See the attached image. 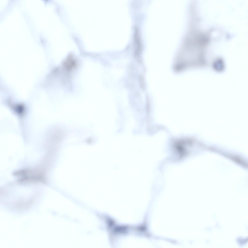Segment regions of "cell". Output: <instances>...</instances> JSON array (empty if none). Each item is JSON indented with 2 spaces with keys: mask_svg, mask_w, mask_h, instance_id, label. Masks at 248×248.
Masks as SVG:
<instances>
[{
  "mask_svg": "<svg viewBox=\"0 0 248 248\" xmlns=\"http://www.w3.org/2000/svg\"><path fill=\"white\" fill-rule=\"evenodd\" d=\"M199 44L201 45H204L207 44L209 41V39L204 36H200L198 39Z\"/></svg>",
  "mask_w": 248,
  "mask_h": 248,
  "instance_id": "obj_2",
  "label": "cell"
},
{
  "mask_svg": "<svg viewBox=\"0 0 248 248\" xmlns=\"http://www.w3.org/2000/svg\"><path fill=\"white\" fill-rule=\"evenodd\" d=\"M76 64V61L71 55L69 56L63 63L66 69L69 70L74 68Z\"/></svg>",
  "mask_w": 248,
  "mask_h": 248,
  "instance_id": "obj_1",
  "label": "cell"
}]
</instances>
